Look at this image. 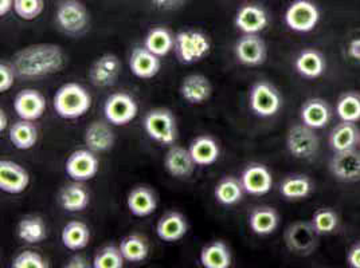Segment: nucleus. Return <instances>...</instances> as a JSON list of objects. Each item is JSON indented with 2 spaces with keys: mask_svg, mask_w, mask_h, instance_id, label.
I'll list each match as a JSON object with an SVG mask.
<instances>
[{
  "mask_svg": "<svg viewBox=\"0 0 360 268\" xmlns=\"http://www.w3.org/2000/svg\"><path fill=\"white\" fill-rule=\"evenodd\" d=\"M311 191H312V184L309 179L304 176L288 177L281 182V187H280L281 194L290 200L304 199L311 194Z\"/></svg>",
  "mask_w": 360,
  "mask_h": 268,
  "instance_id": "4c0bfd02",
  "label": "nucleus"
},
{
  "mask_svg": "<svg viewBox=\"0 0 360 268\" xmlns=\"http://www.w3.org/2000/svg\"><path fill=\"white\" fill-rule=\"evenodd\" d=\"M56 20L63 32L69 35H79L88 29L89 13L78 0H63L57 8Z\"/></svg>",
  "mask_w": 360,
  "mask_h": 268,
  "instance_id": "423d86ee",
  "label": "nucleus"
},
{
  "mask_svg": "<svg viewBox=\"0 0 360 268\" xmlns=\"http://www.w3.org/2000/svg\"><path fill=\"white\" fill-rule=\"evenodd\" d=\"M243 187L240 180L236 179L233 176H227L221 180L215 187V199L222 206H234L240 203L243 197Z\"/></svg>",
  "mask_w": 360,
  "mask_h": 268,
  "instance_id": "c9c22d12",
  "label": "nucleus"
},
{
  "mask_svg": "<svg viewBox=\"0 0 360 268\" xmlns=\"http://www.w3.org/2000/svg\"><path fill=\"white\" fill-rule=\"evenodd\" d=\"M60 206L68 212H81L88 208L90 203V194L82 182L75 181L65 185L58 194Z\"/></svg>",
  "mask_w": 360,
  "mask_h": 268,
  "instance_id": "5701e85b",
  "label": "nucleus"
},
{
  "mask_svg": "<svg viewBox=\"0 0 360 268\" xmlns=\"http://www.w3.org/2000/svg\"><path fill=\"white\" fill-rule=\"evenodd\" d=\"M195 161L190 153V150L179 147L171 145V148L165 153V170L175 179H188L193 176L195 170Z\"/></svg>",
  "mask_w": 360,
  "mask_h": 268,
  "instance_id": "dca6fc26",
  "label": "nucleus"
},
{
  "mask_svg": "<svg viewBox=\"0 0 360 268\" xmlns=\"http://www.w3.org/2000/svg\"><path fill=\"white\" fill-rule=\"evenodd\" d=\"M14 110L20 119L37 121L45 114V97L38 90H22L16 94Z\"/></svg>",
  "mask_w": 360,
  "mask_h": 268,
  "instance_id": "2eb2a0df",
  "label": "nucleus"
},
{
  "mask_svg": "<svg viewBox=\"0 0 360 268\" xmlns=\"http://www.w3.org/2000/svg\"><path fill=\"white\" fill-rule=\"evenodd\" d=\"M66 57L60 46L38 43L22 48L13 57L11 65L22 79H41L57 74L65 67Z\"/></svg>",
  "mask_w": 360,
  "mask_h": 268,
  "instance_id": "f257e3e1",
  "label": "nucleus"
},
{
  "mask_svg": "<svg viewBox=\"0 0 360 268\" xmlns=\"http://www.w3.org/2000/svg\"><path fill=\"white\" fill-rule=\"evenodd\" d=\"M127 206L132 215L137 217H147L156 210L158 200L150 188L136 187L128 194Z\"/></svg>",
  "mask_w": 360,
  "mask_h": 268,
  "instance_id": "393cba45",
  "label": "nucleus"
},
{
  "mask_svg": "<svg viewBox=\"0 0 360 268\" xmlns=\"http://www.w3.org/2000/svg\"><path fill=\"white\" fill-rule=\"evenodd\" d=\"M7 125H8V117H7L6 112L1 109L0 110V132L1 133L7 129Z\"/></svg>",
  "mask_w": 360,
  "mask_h": 268,
  "instance_id": "3c124183",
  "label": "nucleus"
},
{
  "mask_svg": "<svg viewBox=\"0 0 360 268\" xmlns=\"http://www.w3.org/2000/svg\"><path fill=\"white\" fill-rule=\"evenodd\" d=\"M359 134L355 122L343 121L330 132V145L335 152L354 149L359 144Z\"/></svg>",
  "mask_w": 360,
  "mask_h": 268,
  "instance_id": "c756f323",
  "label": "nucleus"
},
{
  "mask_svg": "<svg viewBox=\"0 0 360 268\" xmlns=\"http://www.w3.org/2000/svg\"><path fill=\"white\" fill-rule=\"evenodd\" d=\"M212 86L205 75L193 74L186 76L180 85V95L190 105H200L211 97Z\"/></svg>",
  "mask_w": 360,
  "mask_h": 268,
  "instance_id": "aec40b11",
  "label": "nucleus"
},
{
  "mask_svg": "<svg viewBox=\"0 0 360 268\" xmlns=\"http://www.w3.org/2000/svg\"><path fill=\"white\" fill-rule=\"evenodd\" d=\"M14 268H47L49 264L45 259L35 251H23L19 253L13 262Z\"/></svg>",
  "mask_w": 360,
  "mask_h": 268,
  "instance_id": "37998d69",
  "label": "nucleus"
},
{
  "mask_svg": "<svg viewBox=\"0 0 360 268\" xmlns=\"http://www.w3.org/2000/svg\"><path fill=\"white\" fill-rule=\"evenodd\" d=\"M15 0H0V16L7 15L14 8Z\"/></svg>",
  "mask_w": 360,
  "mask_h": 268,
  "instance_id": "8fccbe9b",
  "label": "nucleus"
},
{
  "mask_svg": "<svg viewBox=\"0 0 360 268\" xmlns=\"http://www.w3.org/2000/svg\"><path fill=\"white\" fill-rule=\"evenodd\" d=\"M296 70L308 79H315L326 72V60L316 50H304L295 62Z\"/></svg>",
  "mask_w": 360,
  "mask_h": 268,
  "instance_id": "2f4dec72",
  "label": "nucleus"
},
{
  "mask_svg": "<svg viewBox=\"0 0 360 268\" xmlns=\"http://www.w3.org/2000/svg\"><path fill=\"white\" fill-rule=\"evenodd\" d=\"M236 57L242 65L259 66L266 60V45L257 34H246L236 43Z\"/></svg>",
  "mask_w": 360,
  "mask_h": 268,
  "instance_id": "f3484780",
  "label": "nucleus"
},
{
  "mask_svg": "<svg viewBox=\"0 0 360 268\" xmlns=\"http://www.w3.org/2000/svg\"><path fill=\"white\" fill-rule=\"evenodd\" d=\"M16 73L13 65L0 63V91L6 93L13 88L15 82Z\"/></svg>",
  "mask_w": 360,
  "mask_h": 268,
  "instance_id": "c03bdc74",
  "label": "nucleus"
},
{
  "mask_svg": "<svg viewBox=\"0 0 360 268\" xmlns=\"http://www.w3.org/2000/svg\"><path fill=\"white\" fill-rule=\"evenodd\" d=\"M336 113L340 119L347 122H358L360 119V95L356 93H347L343 95L338 106Z\"/></svg>",
  "mask_w": 360,
  "mask_h": 268,
  "instance_id": "58836bf2",
  "label": "nucleus"
},
{
  "mask_svg": "<svg viewBox=\"0 0 360 268\" xmlns=\"http://www.w3.org/2000/svg\"><path fill=\"white\" fill-rule=\"evenodd\" d=\"M53 105L56 113L62 119H81L91 107V95L84 86L70 82L57 90Z\"/></svg>",
  "mask_w": 360,
  "mask_h": 268,
  "instance_id": "f03ea898",
  "label": "nucleus"
},
{
  "mask_svg": "<svg viewBox=\"0 0 360 268\" xmlns=\"http://www.w3.org/2000/svg\"><path fill=\"white\" fill-rule=\"evenodd\" d=\"M317 231L314 224H292L285 232V243L288 248L293 253L308 255L315 250Z\"/></svg>",
  "mask_w": 360,
  "mask_h": 268,
  "instance_id": "4468645a",
  "label": "nucleus"
},
{
  "mask_svg": "<svg viewBox=\"0 0 360 268\" xmlns=\"http://www.w3.org/2000/svg\"><path fill=\"white\" fill-rule=\"evenodd\" d=\"M115 133L112 128L103 121H94L85 130V145L94 153H103L115 145Z\"/></svg>",
  "mask_w": 360,
  "mask_h": 268,
  "instance_id": "412c9836",
  "label": "nucleus"
},
{
  "mask_svg": "<svg viewBox=\"0 0 360 268\" xmlns=\"http://www.w3.org/2000/svg\"><path fill=\"white\" fill-rule=\"evenodd\" d=\"M45 8L44 0H15L14 11L23 20H34L42 14Z\"/></svg>",
  "mask_w": 360,
  "mask_h": 268,
  "instance_id": "79ce46f5",
  "label": "nucleus"
},
{
  "mask_svg": "<svg viewBox=\"0 0 360 268\" xmlns=\"http://www.w3.org/2000/svg\"><path fill=\"white\" fill-rule=\"evenodd\" d=\"M240 182L245 192L253 196L269 194L273 187V177L265 165H249L240 176Z\"/></svg>",
  "mask_w": 360,
  "mask_h": 268,
  "instance_id": "a211bd4d",
  "label": "nucleus"
},
{
  "mask_svg": "<svg viewBox=\"0 0 360 268\" xmlns=\"http://www.w3.org/2000/svg\"><path fill=\"white\" fill-rule=\"evenodd\" d=\"M150 140L160 145H174L178 138L176 119L168 109H155L147 113L143 122Z\"/></svg>",
  "mask_w": 360,
  "mask_h": 268,
  "instance_id": "20e7f679",
  "label": "nucleus"
},
{
  "mask_svg": "<svg viewBox=\"0 0 360 268\" xmlns=\"http://www.w3.org/2000/svg\"><path fill=\"white\" fill-rule=\"evenodd\" d=\"M124 256L120 251V247L106 246L100 250L93 259L94 268H122L124 267Z\"/></svg>",
  "mask_w": 360,
  "mask_h": 268,
  "instance_id": "ea45409f",
  "label": "nucleus"
},
{
  "mask_svg": "<svg viewBox=\"0 0 360 268\" xmlns=\"http://www.w3.org/2000/svg\"><path fill=\"white\" fill-rule=\"evenodd\" d=\"M175 55L183 65H193L210 54L209 36L200 31H180L175 36Z\"/></svg>",
  "mask_w": 360,
  "mask_h": 268,
  "instance_id": "7ed1b4c3",
  "label": "nucleus"
},
{
  "mask_svg": "<svg viewBox=\"0 0 360 268\" xmlns=\"http://www.w3.org/2000/svg\"><path fill=\"white\" fill-rule=\"evenodd\" d=\"M301 121L312 129H321L330 121V109L323 100H308L302 105L300 112Z\"/></svg>",
  "mask_w": 360,
  "mask_h": 268,
  "instance_id": "bb28decb",
  "label": "nucleus"
},
{
  "mask_svg": "<svg viewBox=\"0 0 360 268\" xmlns=\"http://www.w3.org/2000/svg\"><path fill=\"white\" fill-rule=\"evenodd\" d=\"M359 145H360V134H359Z\"/></svg>",
  "mask_w": 360,
  "mask_h": 268,
  "instance_id": "603ef678",
  "label": "nucleus"
},
{
  "mask_svg": "<svg viewBox=\"0 0 360 268\" xmlns=\"http://www.w3.org/2000/svg\"><path fill=\"white\" fill-rule=\"evenodd\" d=\"M332 175L340 181L355 182L360 180V152L348 149L336 152L330 163Z\"/></svg>",
  "mask_w": 360,
  "mask_h": 268,
  "instance_id": "9b49d317",
  "label": "nucleus"
},
{
  "mask_svg": "<svg viewBox=\"0 0 360 268\" xmlns=\"http://www.w3.org/2000/svg\"><path fill=\"white\" fill-rule=\"evenodd\" d=\"M60 240L68 250L81 251L89 244V227L82 222H70L63 227Z\"/></svg>",
  "mask_w": 360,
  "mask_h": 268,
  "instance_id": "7c9ffc66",
  "label": "nucleus"
},
{
  "mask_svg": "<svg viewBox=\"0 0 360 268\" xmlns=\"http://www.w3.org/2000/svg\"><path fill=\"white\" fill-rule=\"evenodd\" d=\"M100 169V161L94 152L90 149H78L73 152L65 164V170L68 176L75 181H88L91 180Z\"/></svg>",
  "mask_w": 360,
  "mask_h": 268,
  "instance_id": "9d476101",
  "label": "nucleus"
},
{
  "mask_svg": "<svg viewBox=\"0 0 360 268\" xmlns=\"http://www.w3.org/2000/svg\"><path fill=\"white\" fill-rule=\"evenodd\" d=\"M312 224L319 235L330 234L336 229L339 224V217L332 209H319L314 215Z\"/></svg>",
  "mask_w": 360,
  "mask_h": 268,
  "instance_id": "a19ab883",
  "label": "nucleus"
},
{
  "mask_svg": "<svg viewBox=\"0 0 360 268\" xmlns=\"http://www.w3.org/2000/svg\"><path fill=\"white\" fill-rule=\"evenodd\" d=\"M348 55L354 60H360V39H354L348 46Z\"/></svg>",
  "mask_w": 360,
  "mask_h": 268,
  "instance_id": "09e8293b",
  "label": "nucleus"
},
{
  "mask_svg": "<svg viewBox=\"0 0 360 268\" xmlns=\"http://www.w3.org/2000/svg\"><path fill=\"white\" fill-rule=\"evenodd\" d=\"M186 0H152V4L162 11H172V10H178Z\"/></svg>",
  "mask_w": 360,
  "mask_h": 268,
  "instance_id": "a18cd8bd",
  "label": "nucleus"
},
{
  "mask_svg": "<svg viewBox=\"0 0 360 268\" xmlns=\"http://www.w3.org/2000/svg\"><path fill=\"white\" fill-rule=\"evenodd\" d=\"M30 184V175L22 165L1 160L0 161V189L6 194H19L25 192Z\"/></svg>",
  "mask_w": 360,
  "mask_h": 268,
  "instance_id": "f8f14e48",
  "label": "nucleus"
},
{
  "mask_svg": "<svg viewBox=\"0 0 360 268\" xmlns=\"http://www.w3.org/2000/svg\"><path fill=\"white\" fill-rule=\"evenodd\" d=\"M139 113V106L135 98L128 93L112 94L104 105V114L109 123L115 126L128 125L136 119Z\"/></svg>",
  "mask_w": 360,
  "mask_h": 268,
  "instance_id": "0eeeda50",
  "label": "nucleus"
},
{
  "mask_svg": "<svg viewBox=\"0 0 360 268\" xmlns=\"http://www.w3.org/2000/svg\"><path fill=\"white\" fill-rule=\"evenodd\" d=\"M320 147L319 137L316 135L315 129L308 125L296 123L286 134V148L289 153L300 160H308L316 156Z\"/></svg>",
  "mask_w": 360,
  "mask_h": 268,
  "instance_id": "39448f33",
  "label": "nucleus"
},
{
  "mask_svg": "<svg viewBox=\"0 0 360 268\" xmlns=\"http://www.w3.org/2000/svg\"><path fill=\"white\" fill-rule=\"evenodd\" d=\"M188 225L186 217L179 212H168L158 222L156 234L159 239L167 243L179 241L186 236Z\"/></svg>",
  "mask_w": 360,
  "mask_h": 268,
  "instance_id": "4be33fe9",
  "label": "nucleus"
},
{
  "mask_svg": "<svg viewBox=\"0 0 360 268\" xmlns=\"http://www.w3.org/2000/svg\"><path fill=\"white\" fill-rule=\"evenodd\" d=\"M8 138L16 149L29 150L38 142V129L32 121L20 119L11 125L8 130Z\"/></svg>",
  "mask_w": 360,
  "mask_h": 268,
  "instance_id": "c85d7f7f",
  "label": "nucleus"
},
{
  "mask_svg": "<svg viewBox=\"0 0 360 268\" xmlns=\"http://www.w3.org/2000/svg\"><path fill=\"white\" fill-rule=\"evenodd\" d=\"M120 251L127 262L139 263L146 260L148 256V243L140 235H129L122 239L120 243Z\"/></svg>",
  "mask_w": 360,
  "mask_h": 268,
  "instance_id": "e433bc0d",
  "label": "nucleus"
},
{
  "mask_svg": "<svg viewBox=\"0 0 360 268\" xmlns=\"http://www.w3.org/2000/svg\"><path fill=\"white\" fill-rule=\"evenodd\" d=\"M190 153L198 166L215 164L219 159V145L210 135H199L191 142Z\"/></svg>",
  "mask_w": 360,
  "mask_h": 268,
  "instance_id": "a878e982",
  "label": "nucleus"
},
{
  "mask_svg": "<svg viewBox=\"0 0 360 268\" xmlns=\"http://www.w3.org/2000/svg\"><path fill=\"white\" fill-rule=\"evenodd\" d=\"M129 69L140 79H150L162 69L160 57L150 53L147 47H136L129 57Z\"/></svg>",
  "mask_w": 360,
  "mask_h": 268,
  "instance_id": "6ab92c4d",
  "label": "nucleus"
},
{
  "mask_svg": "<svg viewBox=\"0 0 360 268\" xmlns=\"http://www.w3.org/2000/svg\"><path fill=\"white\" fill-rule=\"evenodd\" d=\"M250 109L259 117H271L281 109L278 91L268 82H258L249 93Z\"/></svg>",
  "mask_w": 360,
  "mask_h": 268,
  "instance_id": "6e6552de",
  "label": "nucleus"
},
{
  "mask_svg": "<svg viewBox=\"0 0 360 268\" xmlns=\"http://www.w3.org/2000/svg\"><path fill=\"white\" fill-rule=\"evenodd\" d=\"M18 238L29 244H37L45 240L47 228L45 222L39 216H27L18 224Z\"/></svg>",
  "mask_w": 360,
  "mask_h": 268,
  "instance_id": "72a5a7b5",
  "label": "nucleus"
},
{
  "mask_svg": "<svg viewBox=\"0 0 360 268\" xmlns=\"http://www.w3.org/2000/svg\"><path fill=\"white\" fill-rule=\"evenodd\" d=\"M199 260L205 268H229L231 266V253L225 241L217 240L203 247Z\"/></svg>",
  "mask_w": 360,
  "mask_h": 268,
  "instance_id": "cd10ccee",
  "label": "nucleus"
},
{
  "mask_svg": "<svg viewBox=\"0 0 360 268\" xmlns=\"http://www.w3.org/2000/svg\"><path fill=\"white\" fill-rule=\"evenodd\" d=\"M120 72V60L113 54H105L91 65L89 70L90 82L96 88H109L116 83Z\"/></svg>",
  "mask_w": 360,
  "mask_h": 268,
  "instance_id": "ddd939ff",
  "label": "nucleus"
},
{
  "mask_svg": "<svg viewBox=\"0 0 360 268\" xmlns=\"http://www.w3.org/2000/svg\"><path fill=\"white\" fill-rule=\"evenodd\" d=\"M66 267L86 268L89 267V263H88V260H86L84 256H81V255H75V257H72V259L69 260V263L66 264Z\"/></svg>",
  "mask_w": 360,
  "mask_h": 268,
  "instance_id": "de8ad7c7",
  "label": "nucleus"
},
{
  "mask_svg": "<svg viewBox=\"0 0 360 268\" xmlns=\"http://www.w3.org/2000/svg\"><path fill=\"white\" fill-rule=\"evenodd\" d=\"M236 26L245 34H258L268 26V15L261 7L243 6L236 15Z\"/></svg>",
  "mask_w": 360,
  "mask_h": 268,
  "instance_id": "b1692460",
  "label": "nucleus"
},
{
  "mask_svg": "<svg viewBox=\"0 0 360 268\" xmlns=\"http://www.w3.org/2000/svg\"><path fill=\"white\" fill-rule=\"evenodd\" d=\"M144 47H147L150 53L162 58L174 50L175 36L165 27H155L147 34L144 39Z\"/></svg>",
  "mask_w": 360,
  "mask_h": 268,
  "instance_id": "473e14b6",
  "label": "nucleus"
},
{
  "mask_svg": "<svg viewBox=\"0 0 360 268\" xmlns=\"http://www.w3.org/2000/svg\"><path fill=\"white\" fill-rule=\"evenodd\" d=\"M320 19V13L314 3L308 0L293 1L285 13L286 26L297 32L314 30Z\"/></svg>",
  "mask_w": 360,
  "mask_h": 268,
  "instance_id": "1a4fd4ad",
  "label": "nucleus"
},
{
  "mask_svg": "<svg viewBox=\"0 0 360 268\" xmlns=\"http://www.w3.org/2000/svg\"><path fill=\"white\" fill-rule=\"evenodd\" d=\"M249 225L257 235H261V236L270 235L278 227V215L274 209L268 208V207L255 208L250 213Z\"/></svg>",
  "mask_w": 360,
  "mask_h": 268,
  "instance_id": "f704fd0d",
  "label": "nucleus"
},
{
  "mask_svg": "<svg viewBox=\"0 0 360 268\" xmlns=\"http://www.w3.org/2000/svg\"><path fill=\"white\" fill-rule=\"evenodd\" d=\"M347 260H348V264L351 267L360 268V244L355 246L347 256Z\"/></svg>",
  "mask_w": 360,
  "mask_h": 268,
  "instance_id": "49530a36",
  "label": "nucleus"
}]
</instances>
